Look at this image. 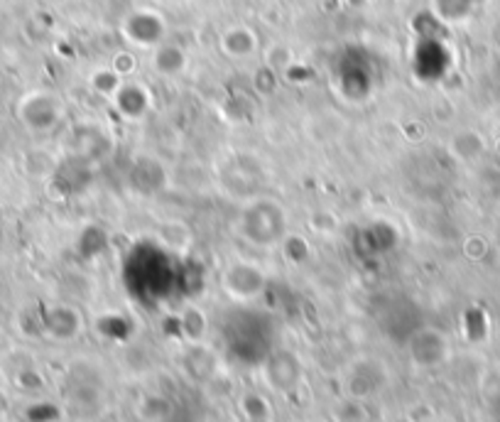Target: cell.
Returning a JSON list of instances; mask_svg holds the SVG:
<instances>
[{"mask_svg": "<svg viewBox=\"0 0 500 422\" xmlns=\"http://www.w3.org/2000/svg\"><path fill=\"white\" fill-rule=\"evenodd\" d=\"M238 231L248 244L270 245L285 236V209L275 199L255 197L238 219Z\"/></svg>", "mask_w": 500, "mask_h": 422, "instance_id": "cell-1", "label": "cell"}, {"mask_svg": "<svg viewBox=\"0 0 500 422\" xmlns=\"http://www.w3.org/2000/svg\"><path fill=\"white\" fill-rule=\"evenodd\" d=\"M17 120L30 133H50L64 120V103L57 93L52 91H30L17 103Z\"/></svg>", "mask_w": 500, "mask_h": 422, "instance_id": "cell-2", "label": "cell"}, {"mask_svg": "<svg viewBox=\"0 0 500 422\" xmlns=\"http://www.w3.org/2000/svg\"><path fill=\"white\" fill-rule=\"evenodd\" d=\"M223 287L229 290V295L248 300V297L260 295L265 287V273L248 261H233L223 271Z\"/></svg>", "mask_w": 500, "mask_h": 422, "instance_id": "cell-3", "label": "cell"}, {"mask_svg": "<svg viewBox=\"0 0 500 422\" xmlns=\"http://www.w3.org/2000/svg\"><path fill=\"white\" fill-rule=\"evenodd\" d=\"M123 34H126L127 43L137 44V47H157L162 43V34H165V23L157 13L150 10H136L126 17L123 23Z\"/></svg>", "mask_w": 500, "mask_h": 422, "instance_id": "cell-4", "label": "cell"}, {"mask_svg": "<svg viewBox=\"0 0 500 422\" xmlns=\"http://www.w3.org/2000/svg\"><path fill=\"white\" fill-rule=\"evenodd\" d=\"M221 50L229 54L231 60H246L258 50V34L246 25H233L221 34Z\"/></svg>", "mask_w": 500, "mask_h": 422, "instance_id": "cell-5", "label": "cell"}, {"mask_svg": "<svg viewBox=\"0 0 500 422\" xmlns=\"http://www.w3.org/2000/svg\"><path fill=\"white\" fill-rule=\"evenodd\" d=\"M153 67L162 76L179 74L182 69L187 67V54L179 50V47H175V44H157L155 47Z\"/></svg>", "mask_w": 500, "mask_h": 422, "instance_id": "cell-6", "label": "cell"}, {"mask_svg": "<svg viewBox=\"0 0 500 422\" xmlns=\"http://www.w3.org/2000/svg\"><path fill=\"white\" fill-rule=\"evenodd\" d=\"M120 79L123 76L116 72L113 67H103L99 69L96 74H91V86H94V91H99L101 96H106V99H116V93H118V89L123 84H120Z\"/></svg>", "mask_w": 500, "mask_h": 422, "instance_id": "cell-7", "label": "cell"}]
</instances>
